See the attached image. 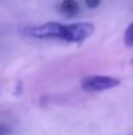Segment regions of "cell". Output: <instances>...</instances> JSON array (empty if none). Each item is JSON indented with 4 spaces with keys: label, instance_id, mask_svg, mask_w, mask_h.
Returning a JSON list of instances; mask_svg holds the SVG:
<instances>
[{
    "label": "cell",
    "instance_id": "2",
    "mask_svg": "<svg viewBox=\"0 0 133 135\" xmlns=\"http://www.w3.org/2000/svg\"><path fill=\"white\" fill-rule=\"evenodd\" d=\"M120 85V80L112 76L91 75L81 80V88L86 92H103Z\"/></svg>",
    "mask_w": 133,
    "mask_h": 135
},
{
    "label": "cell",
    "instance_id": "5",
    "mask_svg": "<svg viewBox=\"0 0 133 135\" xmlns=\"http://www.w3.org/2000/svg\"><path fill=\"white\" fill-rule=\"evenodd\" d=\"M124 44L133 49V22L128 25V28L124 32Z\"/></svg>",
    "mask_w": 133,
    "mask_h": 135
},
{
    "label": "cell",
    "instance_id": "6",
    "mask_svg": "<svg viewBox=\"0 0 133 135\" xmlns=\"http://www.w3.org/2000/svg\"><path fill=\"white\" fill-rule=\"evenodd\" d=\"M85 3L89 8H97V7H99L100 0H85Z\"/></svg>",
    "mask_w": 133,
    "mask_h": 135
},
{
    "label": "cell",
    "instance_id": "4",
    "mask_svg": "<svg viewBox=\"0 0 133 135\" xmlns=\"http://www.w3.org/2000/svg\"><path fill=\"white\" fill-rule=\"evenodd\" d=\"M59 12L65 16V17H75L77 16V13L80 12V7H78V3L76 0H63L60 3V7H59Z\"/></svg>",
    "mask_w": 133,
    "mask_h": 135
},
{
    "label": "cell",
    "instance_id": "3",
    "mask_svg": "<svg viewBox=\"0 0 133 135\" xmlns=\"http://www.w3.org/2000/svg\"><path fill=\"white\" fill-rule=\"evenodd\" d=\"M94 33V25L90 22H76L65 25V37L67 42H81Z\"/></svg>",
    "mask_w": 133,
    "mask_h": 135
},
{
    "label": "cell",
    "instance_id": "8",
    "mask_svg": "<svg viewBox=\"0 0 133 135\" xmlns=\"http://www.w3.org/2000/svg\"><path fill=\"white\" fill-rule=\"evenodd\" d=\"M132 63H133V56H132Z\"/></svg>",
    "mask_w": 133,
    "mask_h": 135
},
{
    "label": "cell",
    "instance_id": "7",
    "mask_svg": "<svg viewBox=\"0 0 133 135\" xmlns=\"http://www.w3.org/2000/svg\"><path fill=\"white\" fill-rule=\"evenodd\" d=\"M10 134V129L7 125H0V135H9Z\"/></svg>",
    "mask_w": 133,
    "mask_h": 135
},
{
    "label": "cell",
    "instance_id": "1",
    "mask_svg": "<svg viewBox=\"0 0 133 135\" xmlns=\"http://www.w3.org/2000/svg\"><path fill=\"white\" fill-rule=\"evenodd\" d=\"M22 34L33 38H57L64 40L65 37V25L59 22H46L43 25L26 28L22 30Z\"/></svg>",
    "mask_w": 133,
    "mask_h": 135
}]
</instances>
